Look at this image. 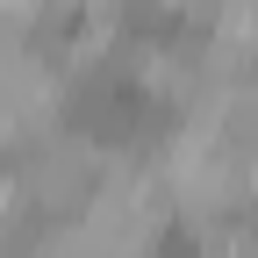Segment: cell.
Returning <instances> with one entry per match:
<instances>
[{
  "label": "cell",
  "instance_id": "1",
  "mask_svg": "<svg viewBox=\"0 0 258 258\" xmlns=\"http://www.w3.org/2000/svg\"><path fill=\"white\" fill-rule=\"evenodd\" d=\"M101 165L108 151L93 137H72V129H43V137L22 144V165H15V186L29 208L43 215H79L93 201V186H101Z\"/></svg>",
  "mask_w": 258,
  "mask_h": 258
},
{
  "label": "cell",
  "instance_id": "2",
  "mask_svg": "<svg viewBox=\"0 0 258 258\" xmlns=\"http://www.w3.org/2000/svg\"><path fill=\"white\" fill-rule=\"evenodd\" d=\"M57 108H64V72L43 50L0 43V144H29L57 129Z\"/></svg>",
  "mask_w": 258,
  "mask_h": 258
},
{
  "label": "cell",
  "instance_id": "3",
  "mask_svg": "<svg viewBox=\"0 0 258 258\" xmlns=\"http://www.w3.org/2000/svg\"><path fill=\"white\" fill-rule=\"evenodd\" d=\"M251 201H258V151H251Z\"/></svg>",
  "mask_w": 258,
  "mask_h": 258
}]
</instances>
